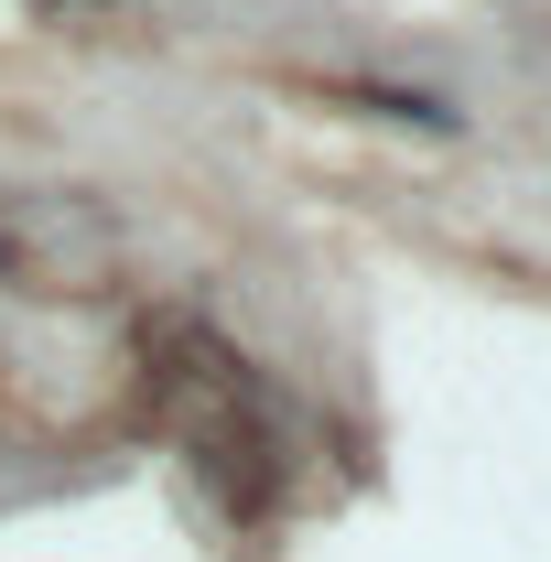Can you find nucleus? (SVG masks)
I'll list each match as a JSON object with an SVG mask.
<instances>
[{
    "label": "nucleus",
    "instance_id": "nucleus-1",
    "mask_svg": "<svg viewBox=\"0 0 551 562\" xmlns=\"http://www.w3.org/2000/svg\"><path fill=\"white\" fill-rule=\"evenodd\" d=\"M140 390H151V422L206 465V487L227 508H271L281 487V432H271V401H260V379H249V357L206 336V325H151V347H140Z\"/></svg>",
    "mask_w": 551,
    "mask_h": 562
},
{
    "label": "nucleus",
    "instance_id": "nucleus-2",
    "mask_svg": "<svg viewBox=\"0 0 551 562\" xmlns=\"http://www.w3.org/2000/svg\"><path fill=\"white\" fill-rule=\"evenodd\" d=\"M33 11H120V0H33Z\"/></svg>",
    "mask_w": 551,
    "mask_h": 562
}]
</instances>
